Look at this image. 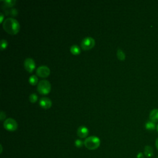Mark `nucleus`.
I'll return each instance as SVG.
<instances>
[{
	"mask_svg": "<svg viewBox=\"0 0 158 158\" xmlns=\"http://www.w3.org/2000/svg\"><path fill=\"white\" fill-rule=\"evenodd\" d=\"M3 29L11 35H16L20 30V24L19 22L12 17H9L5 19L2 23Z\"/></svg>",
	"mask_w": 158,
	"mask_h": 158,
	"instance_id": "f257e3e1",
	"label": "nucleus"
},
{
	"mask_svg": "<svg viewBox=\"0 0 158 158\" xmlns=\"http://www.w3.org/2000/svg\"><path fill=\"white\" fill-rule=\"evenodd\" d=\"M100 139L96 136H91L86 138L84 141L85 146L89 150H94L100 146Z\"/></svg>",
	"mask_w": 158,
	"mask_h": 158,
	"instance_id": "f03ea898",
	"label": "nucleus"
},
{
	"mask_svg": "<svg viewBox=\"0 0 158 158\" xmlns=\"http://www.w3.org/2000/svg\"><path fill=\"white\" fill-rule=\"evenodd\" d=\"M51 89V85L49 81L42 80L40 81L37 85V90L39 93L43 95H46L49 93Z\"/></svg>",
	"mask_w": 158,
	"mask_h": 158,
	"instance_id": "7ed1b4c3",
	"label": "nucleus"
},
{
	"mask_svg": "<svg viewBox=\"0 0 158 158\" xmlns=\"http://www.w3.org/2000/svg\"><path fill=\"white\" fill-rule=\"evenodd\" d=\"M95 46V40L90 36L84 38L81 42V47L85 51L92 49Z\"/></svg>",
	"mask_w": 158,
	"mask_h": 158,
	"instance_id": "20e7f679",
	"label": "nucleus"
},
{
	"mask_svg": "<svg viewBox=\"0 0 158 158\" xmlns=\"http://www.w3.org/2000/svg\"><path fill=\"white\" fill-rule=\"evenodd\" d=\"M3 127L7 131H14L17 129L18 124L17 122L14 118H8L4 121Z\"/></svg>",
	"mask_w": 158,
	"mask_h": 158,
	"instance_id": "39448f33",
	"label": "nucleus"
},
{
	"mask_svg": "<svg viewBox=\"0 0 158 158\" xmlns=\"http://www.w3.org/2000/svg\"><path fill=\"white\" fill-rule=\"evenodd\" d=\"M36 75L42 78L48 77L50 75V69L46 65H41L38 67L36 70Z\"/></svg>",
	"mask_w": 158,
	"mask_h": 158,
	"instance_id": "423d86ee",
	"label": "nucleus"
},
{
	"mask_svg": "<svg viewBox=\"0 0 158 158\" xmlns=\"http://www.w3.org/2000/svg\"><path fill=\"white\" fill-rule=\"evenodd\" d=\"M23 65L25 70L30 73H31L35 70V66H36L35 60L30 57H28L25 59L23 62Z\"/></svg>",
	"mask_w": 158,
	"mask_h": 158,
	"instance_id": "0eeeda50",
	"label": "nucleus"
},
{
	"mask_svg": "<svg viewBox=\"0 0 158 158\" xmlns=\"http://www.w3.org/2000/svg\"><path fill=\"white\" fill-rule=\"evenodd\" d=\"M39 104L42 108H43L44 109H48L51 107L52 101L49 98L44 97V98H42L40 99Z\"/></svg>",
	"mask_w": 158,
	"mask_h": 158,
	"instance_id": "6e6552de",
	"label": "nucleus"
},
{
	"mask_svg": "<svg viewBox=\"0 0 158 158\" xmlns=\"http://www.w3.org/2000/svg\"><path fill=\"white\" fill-rule=\"evenodd\" d=\"M88 133L89 130L85 126H80L77 129V135L81 138H86L88 135Z\"/></svg>",
	"mask_w": 158,
	"mask_h": 158,
	"instance_id": "1a4fd4ad",
	"label": "nucleus"
},
{
	"mask_svg": "<svg viewBox=\"0 0 158 158\" xmlns=\"http://www.w3.org/2000/svg\"><path fill=\"white\" fill-rule=\"evenodd\" d=\"M149 119L154 123L158 122V109H154L150 112Z\"/></svg>",
	"mask_w": 158,
	"mask_h": 158,
	"instance_id": "9d476101",
	"label": "nucleus"
},
{
	"mask_svg": "<svg viewBox=\"0 0 158 158\" xmlns=\"http://www.w3.org/2000/svg\"><path fill=\"white\" fill-rule=\"evenodd\" d=\"M144 155L148 157H152V156L154 154V151H153L152 148L150 146H148V145L144 147Z\"/></svg>",
	"mask_w": 158,
	"mask_h": 158,
	"instance_id": "9b49d317",
	"label": "nucleus"
},
{
	"mask_svg": "<svg viewBox=\"0 0 158 158\" xmlns=\"http://www.w3.org/2000/svg\"><path fill=\"white\" fill-rule=\"evenodd\" d=\"M70 52L72 54L75 55V56H77V55L80 54V53L81 52L80 47L78 45H77V44L72 45L70 47Z\"/></svg>",
	"mask_w": 158,
	"mask_h": 158,
	"instance_id": "f8f14e48",
	"label": "nucleus"
},
{
	"mask_svg": "<svg viewBox=\"0 0 158 158\" xmlns=\"http://www.w3.org/2000/svg\"><path fill=\"white\" fill-rule=\"evenodd\" d=\"M156 127H157V126H156L155 123L151 120L147 121L145 123V128L148 130H151V131L154 130Z\"/></svg>",
	"mask_w": 158,
	"mask_h": 158,
	"instance_id": "ddd939ff",
	"label": "nucleus"
},
{
	"mask_svg": "<svg viewBox=\"0 0 158 158\" xmlns=\"http://www.w3.org/2000/svg\"><path fill=\"white\" fill-rule=\"evenodd\" d=\"M117 57L120 60H124L125 59L126 56L122 49L118 48L117 51Z\"/></svg>",
	"mask_w": 158,
	"mask_h": 158,
	"instance_id": "4468645a",
	"label": "nucleus"
},
{
	"mask_svg": "<svg viewBox=\"0 0 158 158\" xmlns=\"http://www.w3.org/2000/svg\"><path fill=\"white\" fill-rule=\"evenodd\" d=\"M28 82L30 83V85L34 86V85H36L37 83H38V77H37L36 75H31V76L29 77V78H28Z\"/></svg>",
	"mask_w": 158,
	"mask_h": 158,
	"instance_id": "2eb2a0df",
	"label": "nucleus"
},
{
	"mask_svg": "<svg viewBox=\"0 0 158 158\" xmlns=\"http://www.w3.org/2000/svg\"><path fill=\"white\" fill-rule=\"evenodd\" d=\"M2 2L4 4V5L7 7H11L15 5L16 3V1L15 0H5L3 1Z\"/></svg>",
	"mask_w": 158,
	"mask_h": 158,
	"instance_id": "dca6fc26",
	"label": "nucleus"
},
{
	"mask_svg": "<svg viewBox=\"0 0 158 158\" xmlns=\"http://www.w3.org/2000/svg\"><path fill=\"white\" fill-rule=\"evenodd\" d=\"M38 96L35 93H31L30 96H29V101L31 102V103H34L36 102L38 100Z\"/></svg>",
	"mask_w": 158,
	"mask_h": 158,
	"instance_id": "f3484780",
	"label": "nucleus"
},
{
	"mask_svg": "<svg viewBox=\"0 0 158 158\" xmlns=\"http://www.w3.org/2000/svg\"><path fill=\"white\" fill-rule=\"evenodd\" d=\"M7 45H8L7 41L4 39H2L1 41V50L2 51L5 49L7 48Z\"/></svg>",
	"mask_w": 158,
	"mask_h": 158,
	"instance_id": "a211bd4d",
	"label": "nucleus"
},
{
	"mask_svg": "<svg viewBox=\"0 0 158 158\" xmlns=\"http://www.w3.org/2000/svg\"><path fill=\"white\" fill-rule=\"evenodd\" d=\"M84 144V142L82 141L81 139H76L75 141V145L77 148H81L82 147V146Z\"/></svg>",
	"mask_w": 158,
	"mask_h": 158,
	"instance_id": "6ab92c4d",
	"label": "nucleus"
},
{
	"mask_svg": "<svg viewBox=\"0 0 158 158\" xmlns=\"http://www.w3.org/2000/svg\"><path fill=\"white\" fill-rule=\"evenodd\" d=\"M9 13L12 16H16L18 14V11L16 9H12L10 10Z\"/></svg>",
	"mask_w": 158,
	"mask_h": 158,
	"instance_id": "aec40b11",
	"label": "nucleus"
},
{
	"mask_svg": "<svg viewBox=\"0 0 158 158\" xmlns=\"http://www.w3.org/2000/svg\"><path fill=\"white\" fill-rule=\"evenodd\" d=\"M0 118H1V120L2 121V120H5V118H6V114L5 113L3 112V111H1V113H0Z\"/></svg>",
	"mask_w": 158,
	"mask_h": 158,
	"instance_id": "412c9836",
	"label": "nucleus"
},
{
	"mask_svg": "<svg viewBox=\"0 0 158 158\" xmlns=\"http://www.w3.org/2000/svg\"><path fill=\"white\" fill-rule=\"evenodd\" d=\"M4 14H2V13H1L0 14V22L1 23H3V22H4Z\"/></svg>",
	"mask_w": 158,
	"mask_h": 158,
	"instance_id": "4be33fe9",
	"label": "nucleus"
},
{
	"mask_svg": "<svg viewBox=\"0 0 158 158\" xmlns=\"http://www.w3.org/2000/svg\"><path fill=\"white\" fill-rule=\"evenodd\" d=\"M137 157L138 158H143V154L141 152H139L138 154L137 155Z\"/></svg>",
	"mask_w": 158,
	"mask_h": 158,
	"instance_id": "5701e85b",
	"label": "nucleus"
},
{
	"mask_svg": "<svg viewBox=\"0 0 158 158\" xmlns=\"http://www.w3.org/2000/svg\"><path fill=\"white\" fill-rule=\"evenodd\" d=\"M156 148H157V149L158 150V138L156 140Z\"/></svg>",
	"mask_w": 158,
	"mask_h": 158,
	"instance_id": "b1692460",
	"label": "nucleus"
},
{
	"mask_svg": "<svg viewBox=\"0 0 158 158\" xmlns=\"http://www.w3.org/2000/svg\"><path fill=\"white\" fill-rule=\"evenodd\" d=\"M156 129H157V132H158V124L157 125V127H156Z\"/></svg>",
	"mask_w": 158,
	"mask_h": 158,
	"instance_id": "393cba45",
	"label": "nucleus"
},
{
	"mask_svg": "<svg viewBox=\"0 0 158 158\" xmlns=\"http://www.w3.org/2000/svg\"><path fill=\"white\" fill-rule=\"evenodd\" d=\"M157 158H158V157H157Z\"/></svg>",
	"mask_w": 158,
	"mask_h": 158,
	"instance_id": "a878e982",
	"label": "nucleus"
}]
</instances>
